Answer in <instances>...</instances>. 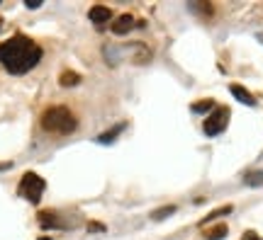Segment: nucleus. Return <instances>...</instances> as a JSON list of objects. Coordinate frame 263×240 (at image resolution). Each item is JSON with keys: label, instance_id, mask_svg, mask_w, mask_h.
Here are the masks:
<instances>
[{"label": "nucleus", "instance_id": "nucleus-1", "mask_svg": "<svg viewBox=\"0 0 263 240\" xmlns=\"http://www.w3.org/2000/svg\"><path fill=\"white\" fill-rule=\"evenodd\" d=\"M39 61H42V47L25 34H15L0 44V63L12 75L27 73Z\"/></svg>", "mask_w": 263, "mask_h": 240}, {"label": "nucleus", "instance_id": "nucleus-18", "mask_svg": "<svg viewBox=\"0 0 263 240\" xmlns=\"http://www.w3.org/2000/svg\"><path fill=\"white\" fill-rule=\"evenodd\" d=\"M25 5H27L29 10H37L39 5H42V0H25Z\"/></svg>", "mask_w": 263, "mask_h": 240}, {"label": "nucleus", "instance_id": "nucleus-7", "mask_svg": "<svg viewBox=\"0 0 263 240\" xmlns=\"http://www.w3.org/2000/svg\"><path fill=\"white\" fill-rule=\"evenodd\" d=\"M229 93L234 95V97H236L239 102H241V104H249V107H254V104H256L254 95L249 93L246 88H241V85H232V88H229Z\"/></svg>", "mask_w": 263, "mask_h": 240}, {"label": "nucleus", "instance_id": "nucleus-17", "mask_svg": "<svg viewBox=\"0 0 263 240\" xmlns=\"http://www.w3.org/2000/svg\"><path fill=\"white\" fill-rule=\"evenodd\" d=\"M241 240H263L258 233H254V231H249V233H244V238Z\"/></svg>", "mask_w": 263, "mask_h": 240}, {"label": "nucleus", "instance_id": "nucleus-8", "mask_svg": "<svg viewBox=\"0 0 263 240\" xmlns=\"http://www.w3.org/2000/svg\"><path fill=\"white\" fill-rule=\"evenodd\" d=\"M39 226H42V228H59V226H61V221H59L57 213L42 211V213H39Z\"/></svg>", "mask_w": 263, "mask_h": 240}, {"label": "nucleus", "instance_id": "nucleus-15", "mask_svg": "<svg viewBox=\"0 0 263 240\" xmlns=\"http://www.w3.org/2000/svg\"><path fill=\"white\" fill-rule=\"evenodd\" d=\"M224 213H232V204H227V206H222V209H217V211H212L210 216H207L205 221H202V226L210 221H215V219H219V216H224Z\"/></svg>", "mask_w": 263, "mask_h": 240}, {"label": "nucleus", "instance_id": "nucleus-12", "mask_svg": "<svg viewBox=\"0 0 263 240\" xmlns=\"http://www.w3.org/2000/svg\"><path fill=\"white\" fill-rule=\"evenodd\" d=\"M124 126H127V124H117L112 131H105V134H103V136H100L98 141H100V143H110V141L117 139V134H120V131H124Z\"/></svg>", "mask_w": 263, "mask_h": 240}, {"label": "nucleus", "instance_id": "nucleus-19", "mask_svg": "<svg viewBox=\"0 0 263 240\" xmlns=\"http://www.w3.org/2000/svg\"><path fill=\"white\" fill-rule=\"evenodd\" d=\"M88 231H103V226L100 223H88Z\"/></svg>", "mask_w": 263, "mask_h": 240}, {"label": "nucleus", "instance_id": "nucleus-16", "mask_svg": "<svg viewBox=\"0 0 263 240\" xmlns=\"http://www.w3.org/2000/svg\"><path fill=\"white\" fill-rule=\"evenodd\" d=\"M190 8L195 10V12H202V15H212V5L210 3H193Z\"/></svg>", "mask_w": 263, "mask_h": 240}, {"label": "nucleus", "instance_id": "nucleus-14", "mask_svg": "<svg viewBox=\"0 0 263 240\" xmlns=\"http://www.w3.org/2000/svg\"><path fill=\"white\" fill-rule=\"evenodd\" d=\"M193 112H197V114H202V112H210V110H215V102L212 100H202V102H195L193 107H190Z\"/></svg>", "mask_w": 263, "mask_h": 240}, {"label": "nucleus", "instance_id": "nucleus-2", "mask_svg": "<svg viewBox=\"0 0 263 240\" xmlns=\"http://www.w3.org/2000/svg\"><path fill=\"white\" fill-rule=\"evenodd\" d=\"M42 129L49 134H59V136H68L78 129V119L68 107H49L42 114Z\"/></svg>", "mask_w": 263, "mask_h": 240}, {"label": "nucleus", "instance_id": "nucleus-21", "mask_svg": "<svg viewBox=\"0 0 263 240\" xmlns=\"http://www.w3.org/2000/svg\"><path fill=\"white\" fill-rule=\"evenodd\" d=\"M39 240H51V238H39Z\"/></svg>", "mask_w": 263, "mask_h": 240}, {"label": "nucleus", "instance_id": "nucleus-5", "mask_svg": "<svg viewBox=\"0 0 263 240\" xmlns=\"http://www.w3.org/2000/svg\"><path fill=\"white\" fill-rule=\"evenodd\" d=\"M88 19L95 22V25H105V22L112 19V10L105 8V5H93V8L88 10Z\"/></svg>", "mask_w": 263, "mask_h": 240}, {"label": "nucleus", "instance_id": "nucleus-4", "mask_svg": "<svg viewBox=\"0 0 263 240\" xmlns=\"http://www.w3.org/2000/svg\"><path fill=\"white\" fill-rule=\"evenodd\" d=\"M227 124H229V110L227 107H215V110L207 114L202 129H205L207 136H217V134H222L227 129Z\"/></svg>", "mask_w": 263, "mask_h": 240}, {"label": "nucleus", "instance_id": "nucleus-6", "mask_svg": "<svg viewBox=\"0 0 263 240\" xmlns=\"http://www.w3.org/2000/svg\"><path fill=\"white\" fill-rule=\"evenodd\" d=\"M134 25H137V22H134L132 15H120V17L112 22V32L115 34H127V32H132Z\"/></svg>", "mask_w": 263, "mask_h": 240}, {"label": "nucleus", "instance_id": "nucleus-10", "mask_svg": "<svg viewBox=\"0 0 263 240\" xmlns=\"http://www.w3.org/2000/svg\"><path fill=\"white\" fill-rule=\"evenodd\" d=\"M244 182L249 187H263V170H254V172H246Z\"/></svg>", "mask_w": 263, "mask_h": 240}, {"label": "nucleus", "instance_id": "nucleus-9", "mask_svg": "<svg viewBox=\"0 0 263 240\" xmlns=\"http://www.w3.org/2000/svg\"><path fill=\"white\" fill-rule=\"evenodd\" d=\"M59 83L64 85V88L78 85V83H81V73H76V71H64V73L59 75Z\"/></svg>", "mask_w": 263, "mask_h": 240}, {"label": "nucleus", "instance_id": "nucleus-20", "mask_svg": "<svg viewBox=\"0 0 263 240\" xmlns=\"http://www.w3.org/2000/svg\"><path fill=\"white\" fill-rule=\"evenodd\" d=\"M0 29H3V17H0Z\"/></svg>", "mask_w": 263, "mask_h": 240}, {"label": "nucleus", "instance_id": "nucleus-3", "mask_svg": "<svg viewBox=\"0 0 263 240\" xmlns=\"http://www.w3.org/2000/svg\"><path fill=\"white\" fill-rule=\"evenodd\" d=\"M47 189V182L37 175V172H25L22 180H20V187H17V194L22 199H27L29 204H37L42 199V194Z\"/></svg>", "mask_w": 263, "mask_h": 240}, {"label": "nucleus", "instance_id": "nucleus-13", "mask_svg": "<svg viewBox=\"0 0 263 240\" xmlns=\"http://www.w3.org/2000/svg\"><path fill=\"white\" fill-rule=\"evenodd\" d=\"M171 213H176V206H173V204H171V206H163V209H156V211L151 213V219H154V221H163Z\"/></svg>", "mask_w": 263, "mask_h": 240}, {"label": "nucleus", "instance_id": "nucleus-11", "mask_svg": "<svg viewBox=\"0 0 263 240\" xmlns=\"http://www.w3.org/2000/svg\"><path fill=\"white\" fill-rule=\"evenodd\" d=\"M224 235H227V226H224V223H219V226H215V228L205 231V238L207 240H222Z\"/></svg>", "mask_w": 263, "mask_h": 240}]
</instances>
